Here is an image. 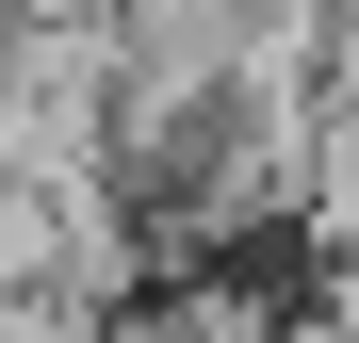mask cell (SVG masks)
Returning <instances> with one entry per match:
<instances>
[{
	"mask_svg": "<svg viewBox=\"0 0 359 343\" xmlns=\"http://www.w3.org/2000/svg\"><path fill=\"white\" fill-rule=\"evenodd\" d=\"M17 33H114V0H0Z\"/></svg>",
	"mask_w": 359,
	"mask_h": 343,
	"instance_id": "1",
	"label": "cell"
}]
</instances>
